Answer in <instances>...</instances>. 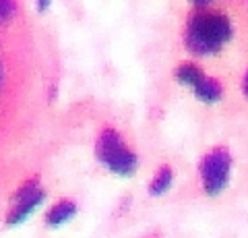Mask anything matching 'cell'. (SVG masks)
<instances>
[{
  "mask_svg": "<svg viewBox=\"0 0 248 238\" xmlns=\"http://www.w3.org/2000/svg\"><path fill=\"white\" fill-rule=\"evenodd\" d=\"M232 33H234L232 23L223 13L199 9L186 21L184 42L192 54L211 56L217 54L226 42H230Z\"/></svg>",
  "mask_w": 248,
  "mask_h": 238,
  "instance_id": "cell-1",
  "label": "cell"
},
{
  "mask_svg": "<svg viewBox=\"0 0 248 238\" xmlns=\"http://www.w3.org/2000/svg\"><path fill=\"white\" fill-rule=\"evenodd\" d=\"M95 156L104 168H108L110 172L118 176H124V178H128V176L137 172L139 159L135 151L124 143V139L116 128H104L99 133L95 143Z\"/></svg>",
  "mask_w": 248,
  "mask_h": 238,
  "instance_id": "cell-2",
  "label": "cell"
},
{
  "mask_svg": "<svg viewBox=\"0 0 248 238\" xmlns=\"http://www.w3.org/2000/svg\"><path fill=\"white\" fill-rule=\"evenodd\" d=\"M201 172V182L207 195H219L230 182V172H232V156L226 147H213L207 156L201 159L199 166Z\"/></svg>",
  "mask_w": 248,
  "mask_h": 238,
  "instance_id": "cell-3",
  "label": "cell"
},
{
  "mask_svg": "<svg viewBox=\"0 0 248 238\" xmlns=\"http://www.w3.org/2000/svg\"><path fill=\"white\" fill-rule=\"evenodd\" d=\"M46 201V190L40 189L37 193H33L31 197L27 199H19V201H13L15 207L9 211V216H6V226L9 228H15V226H21L23 222H27L33 213L40 209Z\"/></svg>",
  "mask_w": 248,
  "mask_h": 238,
  "instance_id": "cell-4",
  "label": "cell"
},
{
  "mask_svg": "<svg viewBox=\"0 0 248 238\" xmlns=\"http://www.w3.org/2000/svg\"><path fill=\"white\" fill-rule=\"evenodd\" d=\"M77 216V203L71 199H62V201L54 203L50 211L46 213V226L48 228H60L66 222H71Z\"/></svg>",
  "mask_w": 248,
  "mask_h": 238,
  "instance_id": "cell-5",
  "label": "cell"
},
{
  "mask_svg": "<svg viewBox=\"0 0 248 238\" xmlns=\"http://www.w3.org/2000/svg\"><path fill=\"white\" fill-rule=\"evenodd\" d=\"M192 89H195V95L201 99V102H205V104L219 102L221 94H223L221 83L217 79H213V77H203V79H201Z\"/></svg>",
  "mask_w": 248,
  "mask_h": 238,
  "instance_id": "cell-6",
  "label": "cell"
},
{
  "mask_svg": "<svg viewBox=\"0 0 248 238\" xmlns=\"http://www.w3.org/2000/svg\"><path fill=\"white\" fill-rule=\"evenodd\" d=\"M172 182H174V172H172V168H170V166L159 168L157 174L153 176V180H151V184H149V195H153V197L164 195L166 190L172 187Z\"/></svg>",
  "mask_w": 248,
  "mask_h": 238,
  "instance_id": "cell-7",
  "label": "cell"
},
{
  "mask_svg": "<svg viewBox=\"0 0 248 238\" xmlns=\"http://www.w3.org/2000/svg\"><path fill=\"white\" fill-rule=\"evenodd\" d=\"M203 77H205V73L201 71V66H197L195 63H182L176 68V79L186 87H195Z\"/></svg>",
  "mask_w": 248,
  "mask_h": 238,
  "instance_id": "cell-8",
  "label": "cell"
},
{
  "mask_svg": "<svg viewBox=\"0 0 248 238\" xmlns=\"http://www.w3.org/2000/svg\"><path fill=\"white\" fill-rule=\"evenodd\" d=\"M17 15V2L15 0H0V25L9 23Z\"/></svg>",
  "mask_w": 248,
  "mask_h": 238,
  "instance_id": "cell-9",
  "label": "cell"
},
{
  "mask_svg": "<svg viewBox=\"0 0 248 238\" xmlns=\"http://www.w3.org/2000/svg\"><path fill=\"white\" fill-rule=\"evenodd\" d=\"M50 4H52V0H35V9L37 13H46L50 9Z\"/></svg>",
  "mask_w": 248,
  "mask_h": 238,
  "instance_id": "cell-10",
  "label": "cell"
},
{
  "mask_svg": "<svg viewBox=\"0 0 248 238\" xmlns=\"http://www.w3.org/2000/svg\"><path fill=\"white\" fill-rule=\"evenodd\" d=\"M190 2L195 4V6H199V9H207V6L211 4V2H215V0H190Z\"/></svg>",
  "mask_w": 248,
  "mask_h": 238,
  "instance_id": "cell-11",
  "label": "cell"
},
{
  "mask_svg": "<svg viewBox=\"0 0 248 238\" xmlns=\"http://www.w3.org/2000/svg\"><path fill=\"white\" fill-rule=\"evenodd\" d=\"M242 89H244V95L248 97V71H246V75H244V85H242Z\"/></svg>",
  "mask_w": 248,
  "mask_h": 238,
  "instance_id": "cell-12",
  "label": "cell"
},
{
  "mask_svg": "<svg viewBox=\"0 0 248 238\" xmlns=\"http://www.w3.org/2000/svg\"><path fill=\"white\" fill-rule=\"evenodd\" d=\"M0 83H2V68H0Z\"/></svg>",
  "mask_w": 248,
  "mask_h": 238,
  "instance_id": "cell-13",
  "label": "cell"
}]
</instances>
